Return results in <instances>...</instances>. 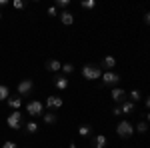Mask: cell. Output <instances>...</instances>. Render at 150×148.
<instances>
[{"mask_svg":"<svg viewBox=\"0 0 150 148\" xmlns=\"http://www.w3.org/2000/svg\"><path fill=\"white\" fill-rule=\"evenodd\" d=\"M82 76L86 80H98L102 76V70L98 64H84L82 66Z\"/></svg>","mask_w":150,"mask_h":148,"instance_id":"6da1fadb","label":"cell"},{"mask_svg":"<svg viewBox=\"0 0 150 148\" xmlns=\"http://www.w3.org/2000/svg\"><path fill=\"white\" fill-rule=\"evenodd\" d=\"M116 134H118L120 138H130L132 134H134V126L130 124L128 120H120L118 126H116Z\"/></svg>","mask_w":150,"mask_h":148,"instance_id":"7a4b0ae2","label":"cell"},{"mask_svg":"<svg viewBox=\"0 0 150 148\" xmlns=\"http://www.w3.org/2000/svg\"><path fill=\"white\" fill-rule=\"evenodd\" d=\"M6 124H8V128H12V130H18L20 124H22V112H18V110L10 112V116L6 118Z\"/></svg>","mask_w":150,"mask_h":148,"instance_id":"3957f363","label":"cell"},{"mask_svg":"<svg viewBox=\"0 0 150 148\" xmlns=\"http://www.w3.org/2000/svg\"><path fill=\"white\" fill-rule=\"evenodd\" d=\"M26 112L30 116H42L44 114V104L38 102V100H32V102L26 104Z\"/></svg>","mask_w":150,"mask_h":148,"instance_id":"277c9868","label":"cell"},{"mask_svg":"<svg viewBox=\"0 0 150 148\" xmlns=\"http://www.w3.org/2000/svg\"><path fill=\"white\" fill-rule=\"evenodd\" d=\"M32 88H34V82L30 78H24L18 82V94L20 96H28V94H32Z\"/></svg>","mask_w":150,"mask_h":148,"instance_id":"5b68a950","label":"cell"},{"mask_svg":"<svg viewBox=\"0 0 150 148\" xmlns=\"http://www.w3.org/2000/svg\"><path fill=\"white\" fill-rule=\"evenodd\" d=\"M116 82H120V76H118L116 72H104L102 74V84L104 86H110V84H116Z\"/></svg>","mask_w":150,"mask_h":148,"instance_id":"8992f818","label":"cell"},{"mask_svg":"<svg viewBox=\"0 0 150 148\" xmlns=\"http://www.w3.org/2000/svg\"><path fill=\"white\" fill-rule=\"evenodd\" d=\"M110 96H112V100L114 102H126V90H122V88H112V92H110Z\"/></svg>","mask_w":150,"mask_h":148,"instance_id":"52a82bcc","label":"cell"},{"mask_svg":"<svg viewBox=\"0 0 150 148\" xmlns=\"http://www.w3.org/2000/svg\"><path fill=\"white\" fill-rule=\"evenodd\" d=\"M46 106L50 108V110H58V108L62 106V98H60V96H48Z\"/></svg>","mask_w":150,"mask_h":148,"instance_id":"ba28073f","label":"cell"},{"mask_svg":"<svg viewBox=\"0 0 150 148\" xmlns=\"http://www.w3.org/2000/svg\"><path fill=\"white\" fill-rule=\"evenodd\" d=\"M46 70L48 72H58V70H62V62H58L56 58H50V60H46Z\"/></svg>","mask_w":150,"mask_h":148,"instance_id":"9c48e42d","label":"cell"},{"mask_svg":"<svg viewBox=\"0 0 150 148\" xmlns=\"http://www.w3.org/2000/svg\"><path fill=\"white\" fill-rule=\"evenodd\" d=\"M54 86H56L58 90H64L68 86V78L66 76H54Z\"/></svg>","mask_w":150,"mask_h":148,"instance_id":"30bf717a","label":"cell"},{"mask_svg":"<svg viewBox=\"0 0 150 148\" xmlns=\"http://www.w3.org/2000/svg\"><path fill=\"white\" fill-rule=\"evenodd\" d=\"M106 146V136L104 134H98V136L92 138V148H104Z\"/></svg>","mask_w":150,"mask_h":148,"instance_id":"8fae6325","label":"cell"},{"mask_svg":"<svg viewBox=\"0 0 150 148\" xmlns=\"http://www.w3.org/2000/svg\"><path fill=\"white\" fill-rule=\"evenodd\" d=\"M134 108H136V104L132 102V100H126V102H122V106H120L122 114H132V112H134Z\"/></svg>","mask_w":150,"mask_h":148,"instance_id":"7c38bea8","label":"cell"},{"mask_svg":"<svg viewBox=\"0 0 150 148\" xmlns=\"http://www.w3.org/2000/svg\"><path fill=\"white\" fill-rule=\"evenodd\" d=\"M6 102H8V106H10L12 110H18V108L22 106V98H20V96H16V98H14V96H10Z\"/></svg>","mask_w":150,"mask_h":148,"instance_id":"4fadbf2b","label":"cell"},{"mask_svg":"<svg viewBox=\"0 0 150 148\" xmlns=\"http://www.w3.org/2000/svg\"><path fill=\"white\" fill-rule=\"evenodd\" d=\"M60 20H62V24H66V26H70V24L74 22V14L68 10H64L62 14H60Z\"/></svg>","mask_w":150,"mask_h":148,"instance_id":"5bb4252c","label":"cell"},{"mask_svg":"<svg viewBox=\"0 0 150 148\" xmlns=\"http://www.w3.org/2000/svg\"><path fill=\"white\" fill-rule=\"evenodd\" d=\"M90 132H92V126L90 124H80L78 126V134H80V136H90Z\"/></svg>","mask_w":150,"mask_h":148,"instance_id":"9a60e30c","label":"cell"},{"mask_svg":"<svg viewBox=\"0 0 150 148\" xmlns=\"http://www.w3.org/2000/svg\"><path fill=\"white\" fill-rule=\"evenodd\" d=\"M102 66H104V68H114V66H116V58L114 56H106L102 60Z\"/></svg>","mask_w":150,"mask_h":148,"instance_id":"2e32d148","label":"cell"},{"mask_svg":"<svg viewBox=\"0 0 150 148\" xmlns=\"http://www.w3.org/2000/svg\"><path fill=\"white\" fill-rule=\"evenodd\" d=\"M42 116H44V122H46V124H54L58 120V116L54 112H46V114H42Z\"/></svg>","mask_w":150,"mask_h":148,"instance_id":"e0dca14e","label":"cell"},{"mask_svg":"<svg viewBox=\"0 0 150 148\" xmlns=\"http://www.w3.org/2000/svg\"><path fill=\"white\" fill-rule=\"evenodd\" d=\"M8 98H10V90H8V86L0 84V100H8Z\"/></svg>","mask_w":150,"mask_h":148,"instance_id":"ac0fdd59","label":"cell"},{"mask_svg":"<svg viewBox=\"0 0 150 148\" xmlns=\"http://www.w3.org/2000/svg\"><path fill=\"white\" fill-rule=\"evenodd\" d=\"M146 130H148V124L146 122H138V124L134 126V132H140V134H146Z\"/></svg>","mask_w":150,"mask_h":148,"instance_id":"d6986e66","label":"cell"},{"mask_svg":"<svg viewBox=\"0 0 150 148\" xmlns=\"http://www.w3.org/2000/svg\"><path fill=\"white\" fill-rule=\"evenodd\" d=\"M80 6H82V8H86V10H92L94 6H96V0H82Z\"/></svg>","mask_w":150,"mask_h":148,"instance_id":"ffe728a7","label":"cell"},{"mask_svg":"<svg viewBox=\"0 0 150 148\" xmlns=\"http://www.w3.org/2000/svg\"><path fill=\"white\" fill-rule=\"evenodd\" d=\"M36 130H38V124H36V122H28V124H26V132H30V134H34Z\"/></svg>","mask_w":150,"mask_h":148,"instance_id":"44dd1931","label":"cell"},{"mask_svg":"<svg viewBox=\"0 0 150 148\" xmlns=\"http://www.w3.org/2000/svg\"><path fill=\"white\" fill-rule=\"evenodd\" d=\"M128 96H130V100H132V102H138V100H140V90H132Z\"/></svg>","mask_w":150,"mask_h":148,"instance_id":"7402d4cb","label":"cell"},{"mask_svg":"<svg viewBox=\"0 0 150 148\" xmlns=\"http://www.w3.org/2000/svg\"><path fill=\"white\" fill-rule=\"evenodd\" d=\"M62 70H64V74H72L74 72V64H62Z\"/></svg>","mask_w":150,"mask_h":148,"instance_id":"603a6c76","label":"cell"},{"mask_svg":"<svg viewBox=\"0 0 150 148\" xmlns=\"http://www.w3.org/2000/svg\"><path fill=\"white\" fill-rule=\"evenodd\" d=\"M12 6H14L16 10H22V8H24V6H26V4H24L22 0H14V2H12Z\"/></svg>","mask_w":150,"mask_h":148,"instance_id":"cb8c5ba5","label":"cell"},{"mask_svg":"<svg viewBox=\"0 0 150 148\" xmlns=\"http://www.w3.org/2000/svg\"><path fill=\"white\" fill-rule=\"evenodd\" d=\"M68 2H70V0H56V6H60V8H66V6H68Z\"/></svg>","mask_w":150,"mask_h":148,"instance_id":"d4e9b609","label":"cell"},{"mask_svg":"<svg viewBox=\"0 0 150 148\" xmlns=\"http://www.w3.org/2000/svg\"><path fill=\"white\" fill-rule=\"evenodd\" d=\"M2 148H18V146H16V142L8 140V142H4V144H2Z\"/></svg>","mask_w":150,"mask_h":148,"instance_id":"484cf974","label":"cell"},{"mask_svg":"<svg viewBox=\"0 0 150 148\" xmlns=\"http://www.w3.org/2000/svg\"><path fill=\"white\" fill-rule=\"evenodd\" d=\"M58 12H56V8H54V6H52V8H48V16H56Z\"/></svg>","mask_w":150,"mask_h":148,"instance_id":"4316f807","label":"cell"},{"mask_svg":"<svg viewBox=\"0 0 150 148\" xmlns=\"http://www.w3.org/2000/svg\"><path fill=\"white\" fill-rule=\"evenodd\" d=\"M112 114H114V116H120V114H122V110H120V106H116L114 110H112Z\"/></svg>","mask_w":150,"mask_h":148,"instance_id":"83f0119b","label":"cell"},{"mask_svg":"<svg viewBox=\"0 0 150 148\" xmlns=\"http://www.w3.org/2000/svg\"><path fill=\"white\" fill-rule=\"evenodd\" d=\"M144 22L150 26V12H144Z\"/></svg>","mask_w":150,"mask_h":148,"instance_id":"f1b7e54d","label":"cell"},{"mask_svg":"<svg viewBox=\"0 0 150 148\" xmlns=\"http://www.w3.org/2000/svg\"><path fill=\"white\" fill-rule=\"evenodd\" d=\"M144 104H146V108H148V110H150V96H148V98H146V102H144Z\"/></svg>","mask_w":150,"mask_h":148,"instance_id":"f546056e","label":"cell"},{"mask_svg":"<svg viewBox=\"0 0 150 148\" xmlns=\"http://www.w3.org/2000/svg\"><path fill=\"white\" fill-rule=\"evenodd\" d=\"M148 122H150V112H148Z\"/></svg>","mask_w":150,"mask_h":148,"instance_id":"4dcf8cb0","label":"cell"},{"mask_svg":"<svg viewBox=\"0 0 150 148\" xmlns=\"http://www.w3.org/2000/svg\"><path fill=\"white\" fill-rule=\"evenodd\" d=\"M0 18H2V12H0Z\"/></svg>","mask_w":150,"mask_h":148,"instance_id":"1f68e13d","label":"cell"}]
</instances>
